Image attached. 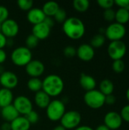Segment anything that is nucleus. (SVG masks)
<instances>
[{"mask_svg": "<svg viewBox=\"0 0 129 130\" xmlns=\"http://www.w3.org/2000/svg\"><path fill=\"white\" fill-rule=\"evenodd\" d=\"M94 55H95L94 49L90 44H87V43L81 44L77 49L76 56L84 62H90L94 59Z\"/></svg>", "mask_w": 129, "mask_h": 130, "instance_id": "14", "label": "nucleus"}, {"mask_svg": "<svg viewBox=\"0 0 129 130\" xmlns=\"http://www.w3.org/2000/svg\"><path fill=\"white\" fill-rule=\"evenodd\" d=\"M76 53H77V49L73 46H67L65 47L63 50V53L65 56L68 58H72L75 56Z\"/></svg>", "mask_w": 129, "mask_h": 130, "instance_id": "33", "label": "nucleus"}, {"mask_svg": "<svg viewBox=\"0 0 129 130\" xmlns=\"http://www.w3.org/2000/svg\"><path fill=\"white\" fill-rule=\"evenodd\" d=\"M114 3L119 5L120 8L129 10V0H116L114 1Z\"/></svg>", "mask_w": 129, "mask_h": 130, "instance_id": "38", "label": "nucleus"}, {"mask_svg": "<svg viewBox=\"0 0 129 130\" xmlns=\"http://www.w3.org/2000/svg\"><path fill=\"white\" fill-rule=\"evenodd\" d=\"M10 124L11 130H29L30 128V123L24 116L17 117Z\"/></svg>", "mask_w": 129, "mask_h": 130, "instance_id": "20", "label": "nucleus"}, {"mask_svg": "<svg viewBox=\"0 0 129 130\" xmlns=\"http://www.w3.org/2000/svg\"><path fill=\"white\" fill-rule=\"evenodd\" d=\"M12 105L14 107L19 115L26 116L28 113L33 110V104L31 101L26 96L20 95L15 98Z\"/></svg>", "mask_w": 129, "mask_h": 130, "instance_id": "9", "label": "nucleus"}, {"mask_svg": "<svg viewBox=\"0 0 129 130\" xmlns=\"http://www.w3.org/2000/svg\"><path fill=\"white\" fill-rule=\"evenodd\" d=\"M0 130H11L10 123L5 122L4 123H2L1 127H0Z\"/></svg>", "mask_w": 129, "mask_h": 130, "instance_id": "43", "label": "nucleus"}, {"mask_svg": "<svg viewBox=\"0 0 129 130\" xmlns=\"http://www.w3.org/2000/svg\"><path fill=\"white\" fill-rule=\"evenodd\" d=\"M79 82H80V85L81 86V88L83 89H84L86 91H90L94 90L96 88V85H97L95 78L94 77H92L89 75L84 74V73H82L81 75Z\"/></svg>", "mask_w": 129, "mask_h": 130, "instance_id": "18", "label": "nucleus"}, {"mask_svg": "<svg viewBox=\"0 0 129 130\" xmlns=\"http://www.w3.org/2000/svg\"><path fill=\"white\" fill-rule=\"evenodd\" d=\"M7 59V54L3 49H0V65L4 63Z\"/></svg>", "mask_w": 129, "mask_h": 130, "instance_id": "42", "label": "nucleus"}, {"mask_svg": "<svg viewBox=\"0 0 129 130\" xmlns=\"http://www.w3.org/2000/svg\"><path fill=\"white\" fill-rule=\"evenodd\" d=\"M51 101L50 97L43 91H40L35 93L34 103L40 109H46Z\"/></svg>", "mask_w": 129, "mask_h": 130, "instance_id": "19", "label": "nucleus"}, {"mask_svg": "<svg viewBox=\"0 0 129 130\" xmlns=\"http://www.w3.org/2000/svg\"><path fill=\"white\" fill-rule=\"evenodd\" d=\"M28 89L34 93L42 91V81L39 78H30L27 82Z\"/></svg>", "mask_w": 129, "mask_h": 130, "instance_id": "25", "label": "nucleus"}, {"mask_svg": "<svg viewBox=\"0 0 129 130\" xmlns=\"http://www.w3.org/2000/svg\"><path fill=\"white\" fill-rule=\"evenodd\" d=\"M125 27L117 22L109 24L105 30V37L112 41L121 40L125 37Z\"/></svg>", "mask_w": 129, "mask_h": 130, "instance_id": "7", "label": "nucleus"}, {"mask_svg": "<svg viewBox=\"0 0 129 130\" xmlns=\"http://www.w3.org/2000/svg\"><path fill=\"white\" fill-rule=\"evenodd\" d=\"M106 41V37L103 34H97L94 35L92 39L90 40V46L94 49V48H99L101 47Z\"/></svg>", "mask_w": 129, "mask_h": 130, "instance_id": "27", "label": "nucleus"}, {"mask_svg": "<svg viewBox=\"0 0 129 130\" xmlns=\"http://www.w3.org/2000/svg\"><path fill=\"white\" fill-rule=\"evenodd\" d=\"M17 5L22 11H29L33 8V2L32 0H18L17 2Z\"/></svg>", "mask_w": 129, "mask_h": 130, "instance_id": "29", "label": "nucleus"}, {"mask_svg": "<svg viewBox=\"0 0 129 130\" xmlns=\"http://www.w3.org/2000/svg\"><path fill=\"white\" fill-rule=\"evenodd\" d=\"M67 13L66 11L63 8H59L58 11L56 13V14L53 16V19L55 21L58 23H64L65 21L67 19Z\"/></svg>", "mask_w": 129, "mask_h": 130, "instance_id": "30", "label": "nucleus"}, {"mask_svg": "<svg viewBox=\"0 0 129 130\" xmlns=\"http://www.w3.org/2000/svg\"><path fill=\"white\" fill-rule=\"evenodd\" d=\"M52 130H66L62 126H61V125H59V126H56L54 129Z\"/></svg>", "mask_w": 129, "mask_h": 130, "instance_id": "46", "label": "nucleus"}, {"mask_svg": "<svg viewBox=\"0 0 129 130\" xmlns=\"http://www.w3.org/2000/svg\"><path fill=\"white\" fill-rule=\"evenodd\" d=\"M64 87L65 84L62 78L55 74L47 75L42 81V91L50 98L60 95L63 91Z\"/></svg>", "mask_w": 129, "mask_h": 130, "instance_id": "2", "label": "nucleus"}, {"mask_svg": "<svg viewBox=\"0 0 129 130\" xmlns=\"http://www.w3.org/2000/svg\"><path fill=\"white\" fill-rule=\"evenodd\" d=\"M65 113V105L60 100L51 101L46 108V114L47 118L52 121H60Z\"/></svg>", "mask_w": 129, "mask_h": 130, "instance_id": "4", "label": "nucleus"}, {"mask_svg": "<svg viewBox=\"0 0 129 130\" xmlns=\"http://www.w3.org/2000/svg\"><path fill=\"white\" fill-rule=\"evenodd\" d=\"M120 116L122 119V120H125V122L129 123V104L125 105L122 107L121 110Z\"/></svg>", "mask_w": 129, "mask_h": 130, "instance_id": "37", "label": "nucleus"}, {"mask_svg": "<svg viewBox=\"0 0 129 130\" xmlns=\"http://www.w3.org/2000/svg\"><path fill=\"white\" fill-rule=\"evenodd\" d=\"M51 28L49 27L44 22L33 25L32 28V34L39 40H45L49 37Z\"/></svg>", "mask_w": 129, "mask_h": 130, "instance_id": "15", "label": "nucleus"}, {"mask_svg": "<svg viewBox=\"0 0 129 130\" xmlns=\"http://www.w3.org/2000/svg\"><path fill=\"white\" fill-rule=\"evenodd\" d=\"M25 71L30 78H39L43 74L45 66L38 59H32L25 66Z\"/></svg>", "mask_w": 129, "mask_h": 130, "instance_id": "11", "label": "nucleus"}, {"mask_svg": "<svg viewBox=\"0 0 129 130\" xmlns=\"http://www.w3.org/2000/svg\"><path fill=\"white\" fill-rule=\"evenodd\" d=\"M122 124V119L117 112L111 111L107 113L104 117V125L109 129H118Z\"/></svg>", "mask_w": 129, "mask_h": 130, "instance_id": "13", "label": "nucleus"}, {"mask_svg": "<svg viewBox=\"0 0 129 130\" xmlns=\"http://www.w3.org/2000/svg\"><path fill=\"white\" fill-rule=\"evenodd\" d=\"M0 84L3 88L11 90L18 85V78L13 72L5 71L0 75Z\"/></svg>", "mask_w": 129, "mask_h": 130, "instance_id": "12", "label": "nucleus"}, {"mask_svg": "<svg viewBox=\"0 0 129 130\" xmlns=\"http://www.w3.org/2000/svg\"><path fill=\"white\" fill-rule=\"evenodd\" d=\"M32 52L26 46L15 48L11 53V60L17 66H26L32 60Z\"/></svg>", "mask_w": 129, "mask_h": 130, "instance_id": "3", "label": "nucleus"}, {"mask_svg": "<svg viewBox=\"0 0 129 130\" xmlns=\"http://www.w3.org/2000/svg\"><path fill=\"white\" fill-rule=\"evenodd\" d=\"M0 111H1L2 117L5 122L8 123H11L14 120H15L17 117L20 116L12 104L1 108Z\"/></svg>", "mask_w": 129, "mask_h": 130, "instance_id": "17", "label": "nucleus"}, {"mask_svg": "<svg viewBox=\"0 0 129 130\" xmlns=\"http://www.w3.org/2000/svg\"><path fill=\"white\" fill-rule=\"evenodd\" d=\"M116 101V97L113 94H109L106 96L105 98V104H108V105H113Z\"/></svg>", "mask_w": 129, "mask_h": 130, "instance_id": "39", "label": "nucleus"}, {"mask_svg": "<svg viewBox=\"0 0 129 130\" xmlns=\"http://www.w3.org/2000/svg\"><path fill=\"white\" fill-rule=\"evenodd\" d=\"M74 130H94L91 127L88 126H79L78 127H77Z\"/></svg>", "mask_w": 129, "mask_h": 130, "instance_id": "44", "label": "nucleus"}, {"mask_svg": "<svg viewBox=\"0 0 129 130\" xmlns=\"http://www.w3.org/2000/svg\"><path fill=\"white\" fill-rule=\"evenodd\" d=\"M0 31H1V24H0Z\"/></svg>", "mask_w": 129, "mask_h": 130, "instance_id": "49", "label": "nucleus"}, {"mask_svg": "<svg viewBox=\"0 0 129 130\" xmlns=\"http://www.w3.org/2000/svg\"><path fill=\"white\" fill-rule=\"evenodd\" d=\"M28 122L31 124H36L39 121V114L34 110H31L30 113H28L26 116H24Z\"/></svg>", "mask_w": 129, "mask_h": 130, "instance_id": "32", "label": "nucleus"}, {"mask_svg": "<svg viewBox=\"0 0 129 130\" xmlns=\"http://www.w3.org/2000/svg\"><path fill=\"white\" fill-rule=\"evenodd\" d=\"M14 95L11 90L6 88H0V107H5L12 104Z\"/></svg>", "mask_w": 129, "mask_h": 130, "instance_id": "21", "label": "nucleus"}, {"mask_svg": "<svg viewBox=\"0 0 129 130\" xmlns=\"http://www.w3.org/2000/svg\"><path fill=\"white\" fill-rule=\"evenodd\" d=\"M73 8L78 12H85L90 7L88 0H75L72 3Z\"/></svg>", "mask_w": 129, "mask_h": 130, "instance_id": "26", "label": "nucleus"}, {"mask_svg": "<svg viewBox=\"0 0 129 130\" xmlns=\"http://www.w3.org/2000/svg\"><path fill=\"white\" fill-rule=\"evenodd\" d=\"M97 4L103 8L109 9L112 8L113 5H114V1L113 0H98Z\"/></svg>", "mask_w": 129, "mask_h": 130, "instance_id": "36", "label": "nucleus"}, {"mask_svg": "<svg viewBox=\"0 0 129 130\" xmlns=\"http://www.w3.org/2000/svg\"><path fill=\"white\" fill-rule=\"evenodd\" d=\"M46 18V16L43 13V10L41 8H31L27 12V21L33 25H36V24L43 22Z\"/></svg>", "mask_w": 129, "mask_h": 130, "instance_id": "16", "label": "nucleus"}, {"mask_svg": "<svg viewBox=\"0 0 129 130\" xmlns=\"http://www.w3.org/2000/svg\"><path fill=\"white\" fill-rule=\"evenodd\" d=\"M7 38L0 31V49H3L7 45Z\"/></svg>", "mask_w": 129, "mask_h": 130, "instance_id": "41", "label": "nucleus"}, {"mask_svg": "<svg viewBox=\"0 0 129 130\" xmlns=\"http://www.w3.org/2000/svg\"><path fill=\"white\" fill-rule=\"evenodd\" d=\"M43 22H44L49 27H50V28H52V27L54 26V24H55L54 19H53L52 18H51V17H46V18H45V20H44Z\"/></svg>", "mask_w": 129, "mask_h": 130, "instance_id": "40", "label": "nucleus"}, {"mask_svg": "<svg viewBox=\"0 0 129 130\" xmlns=\"http://www.w3.org/2000/svg\"><path fill=\"white\" fill-rule=\"evenodd\" d=\"M4 72H5V70H4L3 66H2V65H0V75H2Z\"/></svg>", "mask_w": 129, "mask_h": 130, "instance_id": "47", "label": "nucleus"}, {"mask_svg": "<svg viewBox=\"0 0 129 130\" xmlns=\"http://www.w3.org/2000/svg\"><path fill=\"white\" fill-rule=\"evenodd\" d=\"M115 19L117 21V23L123 24L127 23L129 21V10L126 8H119L116 11V18Z\"/></svg>", "mask_w": 129, "mask_h": 130, "instance_id": "24", "label": "nucleus"}, {"mask_svg": "<svg viewBox=\"0 0 129 130\" xmlns=\"http://www.w3.org/2000/svg\"><path fill=\"white\" fill-rule=\"evenodd\" d=\"M106 96L98 90L87 91L84 95L85 104L92 109H99L105 104Z\"/></svg>", "mask_w": 129, "mask_h": 130, "instance_id": "5", "label": "nucleus"}, {"mask_svg": "<svg viewBox=\"0 0 129 130\" xmlns=\"http://www.w3.org/2000/svg\"><path fill=\"white\" fill-rule=\"evenodd\" d=\"M126 45L122 40L112 41L108 46L107 52L109 57L113 60L122 59L126 53Z\"/></svg>", "mask_w": 129, "mask_h": 130, "instance_id": "8", "label": "nucleus"}, {"mask_svg": "<svg viewBox=\"0 0 129 130\" xmlns=\"http://www.w3.org/2000/svg\"><path fill=\"white\" fill-rule=\"evenodd\" d=\"M8 16H9L8 9L4 5H0V24L3 23L7 19H8Z\"/></svg>", "mask_w": 129, "mask_h": 130, "instance_id": "35", "label": "nucleus"}, {"mask_svg": "<svg viewBox=\"0 0 129 130\" xmlns=\"http://www.w3.org/2000/svg\"><path fill=\"white\" fill-rule=\"evenodd\" d=\"M81 122V115L76 110H69L65 112L60 120L61 126L65 129H75L80 126Z\"/></svg>", "mask_w": 129, "mask_h": 130, "instance_id": "6", "label": "nucleus"}, {"mask_svg": "<svg viewBox=\"0 0 129 130\" xmlns=\"http://www.w3.org/2000/svg\"><path fill=\"white\" fill-rule=\"evenodd\" d=\"M112 68L113 71L116 73H121L125 70V62L122 59H118V60H114L113 64H112Z\"/></svg>", "mask_w": 129, "mask_h": 130, "instance_id": "31", "label": "nucleus"}, {"mask_svg": "<svg viewBox=\"0 0 129 130\" xmlns=\"http://www.w3.org/2000/svg\"><path fill=\"white\" fill-rule=\"evenodd\" d=\"M59 8H60L59 5L57 2H53V1H49V2H46L43 5L41 9L43 10V13L45 14L46 17L53 18V16L56 14V13L58 11Z\"/></svg>", "mask_w": 129, "mask_h": 130, "instance_id": "22", "label": "nucleus"}, {"mask_svg": "<svg viewBox=\"0 0 129 130\" xmlns=\"http://www.w3.org/2000/svg\"><path fill=\"white\" fill-rule=\"evenodd\" d=\"M64 34L71 40H79L85 34V26L83 21L77 17L68 18L62 24Z\"/></svg>", "mask_w": 129, "mask_h": 130, "instance_id": "1", "label": "nucleus"}, {"mask_svg": "<svg viewBox=\"0 0 129 130\" xmlns=\"http://www.w3.org/2000/svg\"><path fill=\"white\" fill-rule=\"evenodd\" d=\"M39 41L40 40L31 34L28 35L27 37L26 38V40H25L26 47L31 50L32 49H34L38 46Z\"/></svg>", "mask_w": 129, "mask_h": 130, "instance_id": "28", "label": "nucleus"}, {"mask_svg": "<svg viewBox=\"0 0 129 130\" xmlns=\"http://www.w3.org/2000/svg\"><path fill=\"white\" fill-rule=\"evenodd\" d=\"M0 110H1V107H0Z\"/></svg>", "mask_w": 129, "mask_h": 130, "instance_id": "50", "label": "nucleus"}, {"mask_svg": "<svg viewBox=\"0 0 129 130\" xmlns=\"http://www.w3.org/2000/svg\"><path fill=\"white\" fill-rule=\"evenodd\" d=\"M126 98H127V99H128V101L129 102V88H128L127 91H126Z\"/></svg>", "mask_w": 129, "mask_h": 130, "instance_id": "48", "label": "nucleus"}, {"mask_svg": "<svg viewBox=\"0 0 129 130\" xmlns=\"http://www.w3.org/2000/svg\"><path fill=\"white\" fill-rule=\"evenodd\" d=\"M95 130H110L106 126H105L104 124L103 125H100V126H98L97 128H96V129Z\"/></svg>", "mask_w": 129, "mask_h": 130, "instance_id": "45", "label": "nucleus"}, {"mask_svg": "<svg viewBox=\"0 0 129 130\" xmlns=\"http://www.w3.org/2000/svg\"><path fill=\"white\" fill-rule=\"evenodd\" d=\"M114 91V85L109 79H103L100 83V91L105 96L113 94Z\"/></svg>", "mask_w": 129, "mask_h": 130, "instance_id": "23", "label": "nucleus"}, {"mask_svg": "<svg viewBox=\"0 0 129 130\" xmlns=\"http://www.w3.org/2000/svg\"><path fill=\"white\" fill-rule=\"evenodd\" d=\"M1 32L7 39H12L19 32V25L13 19H7L1 24Z\"/></svg>", "mask_w": 129, "mask_h": 130, "instance_id": "10", "label": "nucleus"}, {"mask_svg": "<svg viewBox=\"0 0 129 130\" xmlns=\"http://www.w3.org/2000/svg\"><path fill=\"white\" fill-rule=\"evenodd\" d=\"M103 18L107 21H113L116 18V11L113 8L106 9L103 12Z\"/></svg>", "mask_w": 129, "mask_h": 130, "instance_id": "34", "label": "nucleus"}]
</instances>
